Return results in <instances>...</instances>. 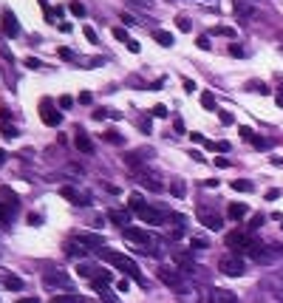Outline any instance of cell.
<instances>
[{"mask_svg":"<svg viewBox=\"0 0 283 303\" xmlns=\"http://www.w3.org/2000/svg\"><path fill=\"white\" fill-rule=\"evenodd\" d=\"M128 51H131V54H139V51H142V46H139L136 40H128Z\"/></svg>","mask_w":283,"mask_h":303,"instance_id":"bcb514c9","label":"cell"},{"mask_svg":"<svg viewBox=\"0 0 283 303\" xmlns=\"http://www.w3.org/2000/svg\"><path fill=\"white\" fill-rule=\"evenodd\" d=\"M74 148L80 153H94V142H91V136L85 134V131H77L74 134Z\"/></svg>","mask_w":283,"mask_h":303,"instance_id":"4fadbf2b","label":"cell"},{"mask_svg":"<svg viewBox=\"0 0 283 303\" xmlns=\"http://www.w3.org/2000/svg\"><path fill=\"white\" fill-rule=\"evenodd\" d=\"M68 9H71V15H77V17L85 15V6L80 3V0H71V3H68Z\"/></svg>","mask_w":283,"mask_h":303,"instance_id":"d6a6232c","label":"cell"},{"mask_svg":"<svg viewBox=\"0 0 283 303\" xmlns=\"http://www.w3.org/2000/svg\"><path fill=\"white\" fill-rule=\"evenodd\" d=\"M179 303H201V289L199 286H182L179 289Z\"/></svg>","mask_w":283,"mask_h":303,"instance_id":"5bb4252c","label":"cell"},{"mask_svg":"<svg viewBox=\"0 0 283 303\" xmlns=\"http://www.w3.org/2000/svg\"><path fill=\"white\" fill-rule=\"evenodd\" d=\"M122 23H125V26H136L133 15H125V12H122Z\"/></svg>","mask_w":283,"mask_h":303,"instance_id":"816d5d0a","label":"cell"},{"mask_svg":"<svg viewBox=\"0 0 283 303\" xmlns=\"http://www.w3.org/2000/svg\"><path fill=\"white\" fill-rule=\"evenodd\" d=\"M139 182H142V187H148V190H153V193H165V185H162L156 176H148V173H142V176H139Z\"/></svg>","mask_w":283,"mask_h":303,"instance_id":"d6986e66","label":"cell"},{"mask_svg":"<svg viewBox=\"0 0 283 303\" xmlns=\"http://www.w3.org/2000/svg\"><path fill=\"white\" fill-rule=\"evenodd\" d=\"M83 34H85V37H88V40H91V43H94V46L100 43V40H97V32H94L91 26H85V29H83Z\"/></svg>","mask_w":283,"mask_h":303,"instance_id":"f35d334b","label":"cell"},{"mask_svg":"<svg viewBox=\"0 0 283 303\" xmlns=\"http://www.w3.org/2000/svg\"><path fill=\"white\" fill-rule=\"evenodd\" d=\"M68 173H74V176H83L85 170L80 168V165H71V168H68Z\"/></svg>","mask_w":283,"mask_h":303,"instance_id":"db71d44e","label":"cell"},{"mask_svg":"<svg viewBox=\"0 0 283 303\" xmlns=\"http://www.w3.org/2000/svg\"><path fill=\"white\" fill-rule=\"evenodd\" d=\"M233 190H235V193H252L255 185H252L250 179H238V182H233Z\"/></svg>","mask_w":283,"mask_h":303,"instance_id":"d4e9b609","label":"cell"},{"mask_svg":"<svg viewBox=\"0 0 283 303\" xmlns=\"http://www.w3.org/2000/svg\"><path fill=\"white\" fill-rule=\"evenodd\" d=\"M235 119H233V114H227V111H221V125H233Z\"/></svg>","mask_w":283,"mask_h":303,"instance_id":"c3c4849f","label":"cell"},{"mask_svg":"<svg viewBox=\"0 0 283 303\" xmlns=\"http://www.w3.org/2000/svg\"><path fill=\"white\" fill-rule=\"evenodd\" d=\"M201 105H204L207 111H216V97H213L210 91H204V94H201Z\"/></svg>","mask_w":283,"mask_h":303,"instance_id":"4dcf8cb0","label":"cell"},{"mask_svg":"<svg viewBox=\"0 0 283 303\" xmlns=\"http://www.w3.org/2000/svg\"><path fill=\"white\" fill-rule=\"evenodd\" d=\"M216 34H221V37H235V29H230V26H218Z\"/></svg>","mask_w":283,"mask_h":303,"instance_id":"74e56055","label":"cell"},{"mask_svg":"<svg viewBox=\"0 0 283 303\" xmlns=\"http://www.w3.org/2000/svg\"><path fill=\"white\" fill-rule=\"evenodd\" d=\"M224 241H227V247H230V250H235V252H250L252 247L258 244L250 230H233V233H227V238H224Z\"/></svg>","mask_w":283,"mask_h":303,"instance_id":"3957f363","label":"cell"},{"mask_svg":"<svg viewBox=\"0 0 283 303\" xmlns=\"http://www.w3.org/2000/svg\"><path fill=\"white\" fill-rule=\"evenodd\" d=\"M247 255L255 264H278L283 261V247L281 244H255Z\"/></svg>","mask_w":283,"mask_h":303,"instance_id":"7a4b0ae2","label":"cell"},{"mask_svg":"<svg viewBox=\"0 0 283 303\" xmlns=\"http://www.w3.org/2000/svg\"><path fill=\"white\" fill-rule=\"evenodd\" d=\"M238 134L244 136V139H250V142L255 139V134H252V128H247V125H241V128H238Z\"/></svg>","mask_w":283,"mask_h":303,"instance_id":"60d3db41","label":"cell"},{"mask_svg":"<svg viewBox=\"0 0 283 303\" xmlns=\"http://www.w3.org/2000/svg\"><path fill=\"white\" fill-rule=\"evenodd\" d=\"M3 284H6V289H15V292H20V289H23V278H17V275H9Z\"/></svg>","mask_w":283,"mask_h":303,"instance_id":"f1b7e54d","label":"cell"},{"mask_svg":"<svg viewBox=\"0 0 283 303\" xmlns=\"http://www.w3.org/2000/svg\"><path fill=\"white\" fill-rule=\"evenodd\" d=\"M128 202H131V210H139V207H145V199H142V196H139V193H131V199H128Z\"/></svg>","mask_w":283,"mask_h":303,"instance_id":"836d02e7","label":"cell"},{"mask_svg":"<svg viewBox=\"0 0 283 303\" xmlns=\"http://www.w3.org/2000/svg\"><path fill=\"white\" fill-rule=\"evenodd\" d=\"M114 37H117L119 43H128V40H131V37H128V29H122V26H117V29H114Z\"/></svg>","mask_w":283,"mask_h":303,"instance_id":"e575fe53","label":"cell"},{"mask_svg":"<svg viewBox=\"0 0 283 303\" xmlns=\"http://www.w3.org/2000/svg\"><path fill=\"white\" fill-rule=\"evenodd\" d=\"M210 303H238V295H233L230 289H213L210 292Z\"/></svg>","mask_w":283,"mask_h":303,"instance_id":"2e32d148","label":"cell"},{"mask_svg":"<svg viewBox=\"0 0 283 303\" xmlns=\"http://www.w3.org/2000/svg\"><path fill=\"white\" fill-rule=\"evenodd\" d=\"M128 3H131V6H139V9H145V6H148V0H128Z\"/></svg>","mask_w":283,"mask_h":303,"instance_id":"680465c9","label":"cell"},{"mask_svg":"<svg viewBox=\"0 0 283 303\" xmlns=\"http://www.w3.org/2000/svg\"><path fill=\"white\" fill-rule=\"evenodd\" d=\"M170 193H173L176 199H184V196H187V185H184V182H173V185H170Z\"/></svg>","mask_w":283,"mask_h":303,"instance_id":"83f0119b","label":"cell"},{"mask_svg":"<svg viewBox=\"0 0 283 303\" xmlns=\"http://www.w3.org/2000/svg\"><path fill=\"white\" fill-rule=\"evenodd\" d=\"M43 284L49 289H60V292H71L74 289V281H71V275H66V272H46L43 275Z\"/></svg>","mask_w":283,"mask_h":303,"instance_id":"5b68a950","label":"cell"},{"mask_svg":"<svg viewBox=\"0 0 283 303\" xmlns=\"http://www.w3.org/2000/svg\"><path fill=\"white\" fill-rule=\"evenodd\" d=\"M74 238L83 244L88 252H102V250H105V238H102L100 233H77Z\"/></svg>","mask_w":283,"mask_h":303,"instance_id":"30bf717a","label":"cell"},{"mask_svg":"<svg viewBox=\"0 0 283 303\" xmlns=\"http://www.w3.org/2000/svg\"><path fill=\"white\" fill-rule=\"evenodd\" d=\"M51 303H88L85 298H80V295H54L51 298Z\"/></svg>","mask_w":283,"mask_h":303,"instance_id":"cb8c5ba5","label":"cell"},{"mask_svg":"<svg viewBox=\"0 0 283 303\" xmlns=\"http://www.w3.org/2000/svg\"><path fill=\"white\" fill-rule=\"evenodd\" d=\"M122 236L128 238V241H133V244H139V247H148V244L156 241V236H153L150 230H142V227H125Z\"/></svg>","mask_w":283,"mask_h":303,"instance_id":"9c48e42d","label":"cell"},{"mask_svg":"<svg viewBox=\"0 0 283 303\" xmlns=\"http://www.w3.org/2000/svg\"><path fill=\"white\" fill-rule=\"evenodd\" d=\"M230 54H233V57H244V49H238V46H233V49H230Z\"/></svg>","mask_w":283,"mask_h":303,"instance_id":"91938a15","label":"cell"},{"mask_svg":"<svg viewBox=\"0 0 283 303\" xmlns=\"http://www.w3.org/2000/svg\"><path fill=\"white\" fill-rule=\"evenodd\" d=\"M102 258L111 264V267H117L119 272H125V275H131L136 284L142 289H148V281L142 278V272H139V267H136V261L133 258H128L125 252H117V250H102Z\"/></svg>","mask_w":283,"mask_h":303,"instance_id":"6da1fadb","label":"cell"},{"mask_svg":"<svg viewBox=\"0 0 283 303\" xmlns=\"http://www.w3.org/2000/svg\"><path fill=\"white\" fill-rule=\"evenodd\" d=\"M190 250H210V241L201 236H193L190 238Z\"/></svg>","mask_w":283,"mask_h":303,"instance_id":"4316f807","label":"cell"},{"mask_svg":"<svg viewBox=\"0 0 283 303\" xmlns=\"http://www.w3.org/2000/svg\"><path fill=\"white\" fill-rule=\"evenodd\" d=\"M105 139H108L111 145H122V136H119L117 131H108V134H105Z\"/></svg>","mask_w":283,"mask_h":303,"instance_id":"8d00e7d4","label":"cell"},{"mask_svg":"<svg viewBox=\"0 0 283 303\" xmlns=\"http://www.w3.org/2000/svg\"><path fill=\"white\" fill-rule=\"evenodd\" d=\"M136 216H139V221H145L148 227H162V224L167 221V213L156 210V207H148V204H145V207H139V210H136Z\"/></svg>","mask_w":283,"mask_h":303,"instance_id":"8992f818","label":"cell"},{"mask_svg":"<svg viewBox=\"0 0 283 303\" xmlns=\"http://www.w3.org/2000/svg\"><path fill=\"white\" fill-rule=\"evenodd\" d=\"M153 114H156L159 119H167V117H170V114H167V108H165V105H156V108H153Z\"/></svg>","mask_w":283,"mask_h":303,"instance_id":"b9f144b4","label":"cell"},{"mask_svg":"<svg viewBox=\"0 0 283 303\" xmlns=\"http://www.w3.org/2000/svg\"><path fill=\"white\" fill-rule=\"evenodd\" d=\"M0 199H6L12 207H17V202H20V199H17V193H12L9 187H0Z\"/></svg>","mask_w":283,"mask_h":303,"instance_id":"f546056e","label":"cell"},{"mask_svg":"<svg viewBox=\"0 0 283 303\" xmlns=\"http://www.w3.org/2000/svg\"><path fill=\"white\" fill-rule=\"evenodd\" d=\"M3 34H6V37H17V34H20L17 17L12 15V12H3Z\"/></svg>","mask_w":283,"mask_h":303,"instance_id":"9a60e30c","label":"cell"},{"mask_svg":"<svg viewBox=\"0 0 283 303\" xmlns=\"http://www.w3.org/2000/svg\"><path fill=\"white\" fill-rule=\"evenodd\" d=\"M227 216H230L233 221H241V219H247V216H250V207H247V204H230Z\"/></svg>","mask_w":283,"mask_h":303,"instance_id":"44dd1931","label":"cell"},{"mask_svg":"<svg viewBox=\"0 0 283 303\" xmlns=\"http://www.w3.org/2000/svg\"><path fill=\"white\" fill-rule=\"evenodd\" d=\"M60 57H66V60H74V51H71V49H60Z\"/></svg>","mask_w":283,"mask_h":303,"instance_id":"11a10c76","label":"cell"},{"mask_svg":"<svg viewBox=\"0 0 283 303\" xmlns=\"http://www.w3.org/2000/svg\"><path fill=\"white\" fill-rule=\"evenodd\" d=\"M196 43H199V49H201V51H210V49H213V46H210V37H207V34H201Z\"/></svg>","mask_w":283,"mask_h":303,"instance_id":"d590c367","label":"cell"},{"mask_svg":"<svg viewBox=\"0 0 283 303\" xmlns=\"http://www.w3.org/2000/svg\"><path fill=\"white\" fill-rule=\"evenodd\" d=\"M6 165V151H0V168Z\"/></svg>","mask_w":283,"mask_h":303,"instance_id":"6125c7cd","label":"cell"},{"mask_svg":"<svg viewBox=\"0 0 283 303\" xmlns=\"http://www.w3.org/2000/svg\"><path fill=\"white\" fill-rule=\"evenodd\" d=\"M275 199H281V190H278V187L266 190V202H275Z\"/></svg>","mask_w":283,"mask_h":303,"instance_id":"f6af8a7d","label":"cell"},{"mask_svg":"<svg viewBox=\"0 0 283 303\" xmlns=\"http://www.w3.org/2000/svg\"><path fill=\"white\" fill-rule=\"evenodd\" d=\"M247 91H255V94H269L266 83H261V80H250V83H247Z\"/></svg>","mask_w":283,"mask_h":303,"instance_id":"484cf974","label":"cell"},{"mask_svg":"<svg viewBox=\"0 0 283 303\" xmlns=\"http://www.w3.org/2000/svg\"><path fill=\"white\" fill-rule=\"evenodd\" d=\"M264 221H266V216H261V213H258V216H252V219H250V227H247V230H250V233H255L258 227H264Z\"/></svg>","mask_w":283,"mask_h":303,"instance_id":"1f68e13d","label":"cell"},{"mask_svg":"<svg viewBox=\"0 0 283 303\" xmlns=\"http://www.w3.org/2000/svg\"><path fill=\"white\" fill-rule=\"evenodd\" d=\"M190 139H193V142H199V145H204V142H207L201 134H190Z\"/></svg>","mask_w":283,"mask_h":303,"instance_id":"6f0895ef","label":"cell"},{"mask_svg":"<svg viewBox=\"0 0 283 303\" xmlns=\"http://www.w3.org/2000/svg\"><path fill=\"white\" fill-rule=\"evenodd\" d=\"M252 145H255L258 151H266V148L272 145V142H266V139H258V136H255V139H252Z\"/></svg>","mask_w":283,"mask_h":303,"instance_id":"ab89813d","label":"cell"},{"mask_svg":"<svg viewBox=\"0 0 283 303\" xmlns=\"http://www.w3.org/2000/svg\"><path fill=\"white\" fill-rule=\"evenodd\" d=\"M43 63L40 60H34V57H26V68H40Z\"/></svg>","mask_w":283,"mask_h":303,"instance_id":"f907efd6","label":"cell"},{"mask_svg":"<svg viewBox=\"0 0 283 303\" xmlns=\"http://www.w3.org/2000/svg\"><path fill=\"white\" fill-rule=\"evenodd\" d=\"M60 196L68 199L71 204H77V207H88V204H91V196H88L85 190H80V187H74V185L60 187Z\"/></svg>","mask_w":283,"mask_h":303,"instance_id":"ba28073f","label":"cell"},{"mask_svg":"<svg viewBox=\"0 0 283 303\" xmlns=\"http://www.w3.org/2000/svg\"><path fill=\"white\" fill-rule=\"evenodd\" d=\"M216 151L218 153H227V151H230V142H216Z\"/></svg>","mask_w":283,"mask_h":303,"instance_id":"f5cc1de1","label":"cell"},{"mask_svg":"<svg viewBox=\"0 0 283 303\" xmlns=\"http://www.w3.org/2000/svg\"><path fill=\"white\" fill-rule=\"evenodd\" d=\"M77 272H80V275H83V278H88V281H94V275H97V267H94V264H85V261H80V264H77Z\"/></svg>","mask_w":283,"mask_h":303,"instance_id":"7402d4cb","label":"cell"},{"mask_svg":"<svg viewBox=\"0 0 283 303\" xmlns=\"http://www.w3.org/2000/svg\"><path fill=\"white\" fill-rule=\"evenodd\" d=\"M179 29H182V32H190V20H187V17H179Z\"/></svg>","mask_w":283,"mask_h":303,"instance_id":"681fc988","label":"cell"},{"mask_svg":"<svg viewBox=\"0 0 283 303\" xmlns=\"http://www.w3.org/2000/svg\"><path fill=\"white\" fill-rule=\"evenodd\" d=\"M218 269L224 272V275H230V278H241V275L247 272V267H244V261L238 258V252H233V255H224V258L218 261Z\"/></svg>","mask_w":283,"mask_h":303,"instance_id":"277c9868","label":"cell"},{"mask_svg":"<svg viewBox=\"0 0 283 303\" xmlns=\"http://www.w3.org/2000/svg\"><path fill=\"white\" fill-rule=\"evenodd\" d=\"M196 216H199L201 227H207V230H213V233H218V230L224 227V219L218 216L216 210H210V207H199V210H196Z\"/></svg>","mask_w":283,"mask_h":303,"instance_id":"52a82bcc","label":"cell"},{"mask_svg":"<svg viewBox=\"0 0 283 303\" xmlns=\"http://www.w3.org/2000/svg\"><path fill=\"white\" fill-rule=\"evenodd\" d=\"M40 111H43V122L46 125H51V128H57V125H63V114H57L54 108H51L49 100H43V105H40Z\"/></svg>","mask_w":283,"mask_h":303,"instance_id":"7c38bea8","label":"cell"},{"mask_svg":"<svg viewBox=\"0 0 283 303\" xmlns=\"http://www.w3.org/2000/svg\"><path fill=\"white\" fill-rule=\"evenodd\" d=\"M66 255H71V258H80V261H83L85 255H88V250H85L77 238H71V241H66Z\"/></svg>","mask_w":283,"mask_h":303,"instance_id":"e0dca14e","label":"cell"},{"mask_svg":"<svg viewBox=\"0 0 283 303\" xmlns=\"http://www.w3.org/2000/svg\"><path fill=\"white\" fill-rule=\"evenodd\" d=\"M117 289H119V292H125V295H128V289H131V281H128V278H122V281H117Z\"/></svg>","mask_w":283,"mask_h":303,"instance_id":"ee69618b","label":"cell"},{"mask_svg":"<svg viewBox=\"0 0 283 303\" xmlns=\"http://www.w3.org/2000/svg\"><path fill=\"white\" fill-rule=\"evenodd\" d=\"M275 102H278V105L283 108V94H278V97H275Z\"/></svg>","mask_w":283,"mask_h":303,"instance_id":"be15d7a7","label":"cell"},{"mask_svg":"<svg viewBox=\"0 0 283 303\" xmlns=\"http://www.w3.org/2000/svg\"><path fill=\"white\" fill-rule=\"evenodd\" d=\"M15 210H17V207H12V204H0V227H6V224L12 221Z\"/></svg>","mask_w":283,"mask_h":303,"instance_id":"603a6c76","label":"cell"},{"mask_svg":"<svg viewBox=\"0 0 283 303\" xmlns=\"http://www.w3.org/2000/svg\"><path fill=\"white\" fill-rule=\"evenodd\" d=\"M71 105H74V100H71V97H60V108H63V111H68Z\"/></svg>","mask_w":283,"mask_h":303,"instance_id":"7dc6e473","label":"cell"},{"mask_svg":"<svg viewBox=\"0 0 283 303\" xmlns=\"http://www.w3.org/2000/svg\"><path fill=\"white\" fill-rule=\"evenodd\" d=\"M108 219L114 221L117 227H122V230H125V227H131V213H128V210H111V213H108Z\"/></svg>","mask_w":283,"mask_h":303,"instance_id":"ac0fdd59","label":"cell"},{"mask_svg":"<svg viewBox=\"0 0 283 303\" xmlns=\"http://www.w3.org/2000/svg\"><path fill=\"white\" fill-rule=\"evenodd\" d=\"M153 40L162 43L165 49H173V46H176V37H173L170 32H165V29H156V32H153Z\"/></svg>","mask_w":283,"mask_h":303,"instance_id":"ffe728a7","label":"cell"},{"mask_svg":"<svg viewBox=\"0 0 283 303\" xmlns=\"http://www.w3.org/2000/svg\"><path fill=\"white\" fill-rule=\"evenodd\" d=\"M17 303H40V301H37V298H20Z\"/></svg>","mask_w":283,"mask_h":303,"instance_id":"94428289","label":"cell"},{"mask_svg":"<svg viewBox=\"0 0 283 303\" xmlns=\"http://www.w3.org/2000/svg\"><path fill=\"white\" fill-rule=\"evenodd\" d=\"M80 102H83V105H91V94H88V91H83V94H80Z\"/></svg>","mask_w":283,"mask_h":303,"instance_id":"9f6ffc18","label":"cell"},{"mask_svg":"<svg viewBox=\"0 0 283 303\" xmlns=\"http://www.w3.org/2000/svg\"><path fill=\"white\" fill-rule=\"evenodd\" d=\"M3 136H6V139H15V136H17V128H12V125H3Z\"/></svg>","mask_w":283,"mask_h":303,"instance_id":"7bdbcfd3","label":"cell"},{"mask_svg":"<svg viewBox=\"0 0 283 303\" xmlns=\"http://www.w3.org/2000/svg\"><path fill=\"white\" fill-rule=\"evenodd\" d=\"M182 278H184L182 269H170V267H162L159 269V281L167 284V286H173V289H182Z\"/></svg>","mask_w":283,"mask_h":303,"instance_id":"8fae6325","label":"cell"}]
</instances>
